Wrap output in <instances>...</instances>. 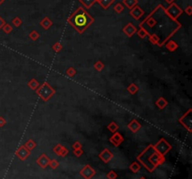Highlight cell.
<instances>
[{
  "label": "cell",
  "mask_w": 192,
  "mask_h": 179,
  "mask_svg": "<svg viewBox=\"0 0 192 179\" xmlns=\"http://www.w3.org/2000/svg\"><path fill=\"white\" fill-rule=\"evenodd\" d=\"M68 23L79 34H83L94 23V18L88 13L84 7H79L68 18Z\"/></svg>",
  "instance_id": "1"
},
{
  "label": "cell",
  "mask_w": 192,
  "mask_h": 179,
  "mask_svg": "<svg viewBox=\"0 0 192 179\" xmlns=\"http://www.w3.org/2000/svg\"><path fill=\"white\" fill-rule=\"evenodd\" d=\"M138 160L142 162L148 171L152 172L154 169L157 168L159 164L165 161V158L155 149L154 145H150L144 149V151L142 154L138 157Z\"/></svg>",
  "instance_id": "2"
},
{
  "label": "cell",
  "mask_w": 192,
  "mask_h": 179,
  "mask_svg": "<svg viewBox=\"0 0 192 179\" xmlns=\"http://www.w3.org/2000/svg\"><path fill=\"white\" fill-rule=\"evenodd\" d=\"M55 92L56 91L54 89V87L51 86L47 82H44L42 84H40V86L36 90L37 95L45 102L49 101L52 98V97L55 94Z\"/></svg>",
  "instance_id": "3"
},
{
  "label": "cell",
  "mask_w": 192,
  "mask_h": 179,
  "mask_svg": "<svg viewBox=\"0 0 192 179\" xmlns=\"http://www.w3.org/2000/svg\"><path fill=\"white\" fill-rule=\"evenodd\" d=\"M161 9L164 10L165 14L167 15L171 20H172L174 22L177 21V19L180 17L181 14L183 13V9L180 7H179L177 4H175L174 2L172 3V4H170L168 8L164 9V7L162 6Z\"/></svg>",
  "instance_id": "4"
},
{
  "label": "cell",
  "mask_w": 192,
  "mask_h": 179,
  "mask_svg": "<svg viewBox=\"0 0 192 179\" xmlns=\"http://www.w3.org/2000/svg\"><path fill=\"white\" fill-rule=\"evenodd\" d=\"M192 109H188L187 112L185 113V114H183V116L179 118V123H180L185 129L189 132L191 133L192 132V129H191V125H192Z\"/></svg>",
  "instance_id": "5"
},
{
  "label": "cell",
  "mask_w": 192,
  "mask_h": 179,
  "mask_svg": "<svg viewBox=\"0 0 192 179\" xmlns=\"http://www.w3.org/2000/svg\"><path fill=\"white\" fill-rule=\"evenodd\" d=\"M154 147H155V149L159 153V154H161L162 156H164L165 154H167V153L172 149L171 145L163 138L160 139L158 142L155 145H154Z\"/></svg>",
  "instance_id": "6"
},
{
  "label": "cell",
  "mask_w": 192,
  "mask_h": 179,
  "mask_svg": "<svg viewBox=\"0 0 192 179\" xmlns=\"http://www.w3.org/2000/svg\"><path fill=\"white\" fill-rule=\"evenodd\" d=\"M144 14V9L140 8V6L136 5L134 8H132L131 9H130V15L131 17H133L135 20H140Z\"/></svg>",
  "instance_id": "7"
},
{
  "label": "cell",
  "mask_w": 192,
  "mask_h": 179,
  "mask_svg": "<svg viewBox=\"0 0 192 179\" xmlns=\"http://www.w3.org/2000/svg\"><path fill=\"white\" fill-rule=\"evenodd\" d=\"M137 28L134 24H132L131 23H129L127 24H126L125 27H123L122 31L123 33L127 37V38H132V36H134L137 32Z\"/></svg>",
  "instance_id": "8"
},
{
  "label": "cell",
  "mask_w": 192,
  "mask_h": 179,
  "mask_svg": "<svg viewBox=\"0 0 192 179\" xmlns=\"http://www.w3.org/2000/svg\"><path fill=\"white\" fill-rule=\"evenodd\" d=\"M15 154H16V156H17L21 160H24V159H27L29 157V155H30V150H28L24 145H23V146H21V147L15 152Z\"/></svg>",
  "instance_id": "9"
},
{
  "label": "cell",
  "mask_w": 192,
  "mask_h": 179,
  "mask_svg": "<svg viewBox=\"0 0 192 179\" xmlns=\"http://www.w3.org/2000/svg\"><path fill=\"white\" fill-rule=\"evenodd\" d=\"M110 142L114 145V146H119L123 142H124V138L121 133L119 132H114L113 135L110 138Z\"/></svg>",
  "instance_id": "10"
},
{
  "label": "cell",
  "mask_w": 192,
  "mask_h": 179,
  "mask_svg": "<svg viewBox=\"0 0 192 179\" xmlns=\"http://www.w3.org/2000/svg\"><path fill=\"white\" fill-rule=\"evenodd\" d=\"M140 127H142V125L137 120V119H132L129 124H127V129H129L132 133H137Z\"/></svg>",
  "instance_id": "11"
},
{
  "label": "cell",
  "mask_w": 192,
  "mask_h": 179,
  "mask_svg": "<svg viewBox=\"0 0 192 179\" xmlns=\"http://www.w3.org/2000/svg\"><path fill=\"white\" fill-rule=\"evenodd\" d=\"M81 174L85 179H90L95 174V171L89 165H86V166H84V168L81 171Z\"/></svg>",
  "instance_id": "12"
},
{
  "label": "cell",
  "mask_w": 192,
  "mask_h": 179,
  "mask_svg": "<svg viewBox=\"0 0 192 179\" xmlns=\"http://www.w3.org/2000/svg\"><path fill=\"white\" fill-rule=\"evenodd\" d=\"M99 158L103 160L104 162H109L112 158H113V155L112 153L108 150V149H104L103 151H102L100 154H99Z\"/></svg>",
  "instance_id": "13"
},
{
  "label": "cell",
  "mask_w": 192,
  "mask_h": 179,
  "mask_svg": "<svg viewBox=\"0 0 192 179\" xmlns=\"http://www.w3.org/2000/svg\"><path fill=\"white\" fill-rule=\"evenodd\" d=\"M37 164H38V165L41 166V167H42V168H46L47 166L49 165L50 159H49V158H48L45 154H42L40 158L37 159Z\"/></svg>",
  "instance_id": "14"
},
{
  "label": "cell",
  "mask_w": 192,
  "mask_h": 179,
  "mask_svg": "<svg viewBox=\"0 0 192 179\" xmlns=\"http://www.w3.org/2000/svg\"><path fill=\"white\" fill-rule=\"evenodd\" d=\"M53 24H54L53 21L51 20L50 18H48V17H44V18L41 21V23H40V25H41V27L44 30H48L51 27H52Z\"/></svg>",
  "instance_id": "15"
},
{
  "label": "cell",
  "mask_w": 192,
  "mask_h": 179,
  "mask_svg": "<svg viewBox=\"0 0 192 179\" xmlns=\"http://www.w3.org/2000/svg\"><path fill=\"white\" fill-rule=\"evenodd\" d=\"M156 105L159 110H163L167 107L168 105V101L164 97H159L157 100H156Z\"/></svg>",
  "instance_id": "16"
},
{
  "label": "cell",
  "mask_w": 192,
  "mask_h": 179,
  "mask_svg": "<svg viewBox=\"0 0 192 179\" xmlns=\"http://www.w3.org/2000/svg\"><path fill=\"white\" fill-rule=\"evenodd\" d=\"M114 1L115 0H97V2L103 9H108L114 3Z\"/></svg>",
  "instance_id": "17"
},
{
  "label": "cell",
  "mask_w": 192,
  "mask_h": 179,
  "mask_svg": "<svg viewBox=\"0 0 192 179\" xmlns=\"http://www.w3.org/2000/svg\"><path fill=\"white\" fill-rule=\"evenodd\" d=\"M165 46H166V49L170 51V52H174V51H176L179 47L178 44L174 41H168L165 43Z\"/></svg>",
  "instance_id": "18"
},
{
  "label": "cell",
  "mask_w": 192,
  "mask_h": 179,
  "mask_svg": "<svg viewBox=\"0 0 192 179\" xmlns=\"http://www.w3.org/2000/svg\"><path fill=\"white\" fill-rule=\"evenodd\" d=\"M122 4L124 5V7L131 9L136 5H138V0H122Z\"/></svg>",
  "instance_id": "19"
},
{
  "label": "cell",
  "mask_w": 192,
  "mask_h": 179,
  "mask_svg": "<svg viewBox=\"0 0 192 179\" xmlns=\"http://www.w3.org/2000/svg\"><path fill=\"white\" fill-rule=\"evenodd\" d=\"M136 34L138 35L140 39H145L146 37L149 36V32L144 27H140V28H139V30H137Z\"/></svg>",
  "instance_id": "20"
},
{
  "label": "cell",
  "mask_w": 192,
  "mask_h": 179,
  "mask_svg": "<svg viewBox=\"0 0 192 179\" xmlns=\"http://www.w3.org/2000/svg\"><path fill=\"white\" fill-rule=\"evenodd\" d=\"M79 2L84 6V8L89 9L97 2V0H79Z\"/></svg>",
  "instance_id": "21"
},
{
  "label": "cell",
  "mask_w": 192,
  "mask_h": 179,
  "mask_svg": "<svg viewBox=\"0 0 192 179\" xmlns=\"http://www.w3.org/2000/svg\"><path fill=\"white\" fill-rule=\"evenodd\" d=\"M149 41L154 44V45H158L159 44L160 42V39H159V37L157 35V34H149Z\"/></svg>",
  "instance_id": "22"
},
{
  "label": "cell",
  "mask_w": 192,
  "mask_h": 179,
  "mask_svg": "<svg viewBox=\"0 0 192 179\" xmlns=\"http://www.w3.org/2000/svg\"><path fill=\"white\" fill-rule=\"evenodd\" d=\"M126 90L130 95H135L139 91V87H138V85L136 84L132 83V84H130L129 86L126 87Z\"/></svg>",
  "instance_id": "23"
},
{
  "label": "cell",
  "mask_w": 192,
  "mask_h": 179,
  "mask_svg": "<svg viewBox=\"0 0 192 179\" xmlns=\"http://www.w3.org/2000/svg\"><path fill=\"white\" fill-rule=\"evenodd\" d=\"M40 83H38V81L37 80V79H35V78H33V79H31L28 83H27V85H28V87L30 88V89H32V90H37V87L40 86Z\"/></svg>",
  "instance_id": "24"
},
{
  "label": "cell",
  "mask_w": 192,
  "mask_h": 179,
  "mask_svg": "<svg viewBox=\"0 0 192 179\" xmlns=\"http://www.w3.org/2000/svg\"><path fill=\"white\" fill-rule=\"evenodd\" d=\"M107 129H108V131H110L111 132L114 133V132H116V131H118L119 126H118L116 123H115L114 121H112V122L107 126Z\"/></svg>",
  "instance_id": "25"
},
{
  "label": "cell",
  "mask_w": 192,
  "mask_h": 179,
  "mask_svg": "<svg viewBox=\"0 0 192 179\" xmlns=\"http://www.w3.org/2000/svg\"><path fill=\"white\" fill-rule=\"evenodd\" d=\"M124 9H125V7L122 3H117V4H115L113 6V10H114V12H116L117 14L122 13V12L124 11Z\"/></svg>",
  "instance_id": "26"
},
{
  "label": "cell",
  "mask_w": 192,
  "mask_h": 179,
  "mask_svg": "<svg viewBox=\"0 0 192 179\" xmlns=\"http://www.w3.org/2000/svg\"><path fill=\"white\" fill-rule=\"evenodd\" d=\"M94 68H95V70H98V71H101L102 70H103L104 68H105V65L103 63H102V61H100V60H97L95 63H94Z\"/></svg>",
  "instance_id": "27"
},
{
  "label": "cell",
  "mask_w": 192,
  "mask_h": 179,
  "mask_svg": "<svg viewBox=\"0 0 192 179\" xmlns=\"http://www.w3.org/2000/svg\"><path fill=\"white\" fill-rule=\"evenodd\" d=\"M28 37H29V39H30L32 41H36L38 40V38H40V34H38V32L36 31V30H32V31L29 33Z\"/></svg>",
  "instance_id": "28"
},
{
  "label": "cell",
  "mask_w": 192,
  "mask_h": 179,
  "mask_svg": "<svg viewBox=\"0 0 192 179\" xmlns=\"http://www.w3.org/2000/svg\"><path fill=\"white\" fill-rule=\"evenodd\" d=\"M11 23H12V24H13L15 27H20L22 25V23H23V20L20 17L16 16V17H14L13 19H12Z\"/></svg>",
  "instance_id": "29"
},
{
  "label": "cell",
  "mask_w": 192,
  "mask_h": 179,
  "mask_svg": "<svg viewBox=\"0 0 192 179\" xmlns=\"http://www.w3.org/2000/svg\"><path fill=\"white\" fill-rule=\"evenodd\" d=\"M36 145H36V143L34 142L33 140H31V139L27 140V142L25 143V145H24V146L27 147L28 150H30V151H31L33 148H35V147H36Z\"/></svg>",
  "instance_id": "30"
},
{
  "label": "cell",
  "mask_w": 192,
  "mask_h": 179,
  "mask_svg": "<svg viewBox=\"0 0 192 179\" xmlns=\"http://www.w3.org/2000/svg\"><path fill=\"white\" fill-rule=\"evenodd\" d=\"M65 73H66L67 76H69V77H74V76L77 74V70L74 68L70 67V68H68L66 70V72Z\"/></svg>",
  "instance_id": "31"
},
{
  "label": "cell",
  "mask_w": 192,
  "mask_h": 179,
  "mask_svg": "<svg viewBox=\"0 0 192 179\" xmlns=\"http://www.w3.org/2000/svg\"><path fill=\"white\" fill-rule=\"evenodd\" d=\"M2 30L4 31L5 34H10L13 29H12V27H11L9 23H5L3 25V27H2Z\"/></svg>",
  "instance_id": "32"
},
{
  "label": "cell",
  "mask_w": 192,
  "mask_h": 179,
  "mask_svg": "<svg viewBox=\"0 0 192 179\" xmlns=\"http://www.w3.org/2000/svg\"><path fill=\"white\" fill-rule=\"evenodd\" d=\"M53 50L55 51V53H59V52H61V51L63 50V45L60 43V42H55L54 45H53Z\"/></svg>",
  "instance_id": "33"
},
{
  "label": "cell",
  "mask_w": 192,
  "mask_h": 179,
  "mask_svg": "<svg viewBox=\"0 0 192 179\" xmlns=\"http://www.w3.org/2000/svg\"><path fill=\"white\" fill-rule=\"evenodd\" d=\"M140 164H138L137 162H134V163H132V164L130 166V169L133 173H137V172L140 170Z\"/></svg>",
  "instance_id": "34"
},
{
  "label": "cell",
  "mask_w": 192,
  "mask_h": 179,
  "mask_svg": "<svg viewBox=\"0 0 192 179\" xmlns=\"http://www.w3.org/2000/svg\"><path fill=\"white\" fill-rule=\"evenodd\" d=\"M62 148H63V146H62L61 145H57L54 148V152L55 153V154L59 155V154H60V152H61V150H62Z\"/></svg>",
  "instance_id": "35"
},
{
  "label": "cell",
  "mask_w": 192,
  "mask_h": 179,
  "mask_svg": "<svg viewBox=\"0 0 192 179\" xmlns=\"http://www.w3.org/2000/svg\"><path fill=\"white\" fill-rule=\"evenodd\" d=\"M185 12H186V13H187L188 16H191V15H192V7H191L190 5H188V6L186 8Z\"/></svg>",
  "instance_id": "36"
},
{
  "label": "cell",
  "mask_w": 192,
  "mask_h": 179,
  "mask_svg": "<svg viewBox=\"0 0 192 179\" xmlns=\"http://www.w3.org/2000/svg\"><path fill=\"white\" fill-rule=\"evenodd\" d=\"M49 164L51 165V167L52 168H54V169H55L57 166H58V162L56 161V160H51L50 162H49Z\"/></svg>",
  "instance_id": "37"
},
{
  "label": "cell",
  "mask_w": 192,
  "mask_h": 179,
  "mask_svg": "<svg viewBox=\"0 0 192 179\" xmlns=\"http://www.w3.org/2000/svg\"><path fill=\"white\" fill-rule=\"evenodd\" d=\"M116 174H115L114 172H110L109 174H108V175H107V177L109 178V179H115V178H116Z\"/></svg>",
  "instance_id": "38"
},
{
  "label": "cell",
  "mask_w": 192,
  "mask_h": 179,
  "mask_svg": "<svg viewBox=\"0 0 192 179\" xmlns=\"http://www.w3.org/2000/svg\"><path fill=\"white\" fill-rule=\"evenodd\" d=\"M6 124H7V120L5 119V117L0 116V127H3Z\"/></svg>",
  "instance_id": "39"
},
{
  "label": "cell",
  "mask_w": 192,
  "mask_h": 179,
  "mask_svg": "<svg viewBox=\"0 0 192 179\" xmlns=\"http://www.w3.org/2000/svg\"><path fill=\"white\" fill-rule=\"evenodd\" d=\"M72 147H73L74 150H76V149H80V148H82V145H81L80 142H75L74 145H72Z\"/></svg>",
  "instance_id": "40"
},
{
  "label": "cell",
  "mask_w": 192,
  "mask_h": 179,
  "mask_svg": "<svg viewBox=\"0 0 192 179\" xmlns=\"http://www.w3.org/2000/svg\"><path fill=\"white\" fill-rule=\"evenodd\" d=\"M83 153H84V151L82 150V148L74 150V154H75V155H76L77 157H80L81 155H83Z\"/></svg>",
  "instance_id": "41"
},
{
  "label": "cell",
  "mask_w": 192,
  "mask_h": 179,
  "mask_svg": "<svg viewBox=\"0 0 192 179\" xmlns=\"http://www.w3.org/2000/svg\"><path fill=\"white\" fill-rule=\"evenodd\" d=\"M6 23V22H5V20L1 17V16H0V30H1L2 29V27H3V25Z\"/></svg>",
  "instance_id": "42"
},
{
  "label": "cell",
  "mask_w": 192,
  "mask_h": 179,
  "mask_svg": "<svg viewBox=\"0 0 192 179\" xmlns=\"http://www.w3.org/2000/svg\"><path fill=\"white\" fill-rule=\"evenodd\" d=\"M164 1H165L166 3H168V4L170 5V4H172V3H173V2H174V0H164Z\"/></svg>",
  "instance_id": "43"
},
{
  "label": "cell",
  "mask_w": 192,
  "mask_h": 179,
  "mask_svg": "<svg viewBox=\"0 0 192 179\" xmlns=\"http://www.w3.org/2000/svg\"><path fill=\"white\" fill-rule=\"evenodd\" d=\"M4 2H5V0H0V6H1Z\"/></svg>",
  "instance_id": "44"
},
{
  "label": "cell",
  "mask_w": 192,
  "mask_h": 179,
  "mask_svg": "<svg viewBox=\"0 0 192 179\" xmlns=\"http://www.w3.org/2000/svg\"><path fill=\"white\" fill-rule=\"evenodd\" d=\"M140 179H144V177H142V178H140Z\"/></svg>",
  "instance_id": "45"
}]
</instances>
